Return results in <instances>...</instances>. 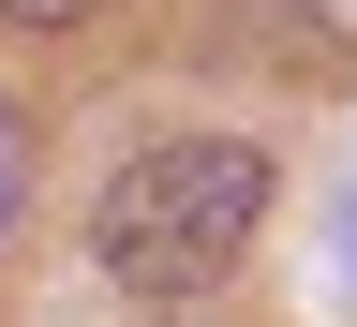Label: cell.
I'll return each instance as SVG.
<instances>
[{"label": "cell", "mask_w": 357, "mask_h": 327, "mask_svg": "<svg viewBox=\"0 0 357 327\" xmlns=\"http://www.w3.org/2000/svg\"><path fill=\"white\" fill-rule=\"evenodd\" d=\"M342 268H357V208H342Z\"/></svg>", "instance_id": "5"}, {"label": "cell", "mask_w": 357, "mask_h": 327, "mask_svg": "<svg viewBox=\"0 0 357 327\" xmlns=\"http://www.w3.org/2000/svg\"><path fill=\"white\" fill-rule=\"evenodd\" d=\"M283 15H298L312 45H342V60H357V0H283Z\"/></svg>", "instance_id": "3"}, {"label": "cell", "mask_w": 357, "mask_h": 327, "mask_svg": "<svg viewBox=\"0 0 357 327\" xmlns=\"http://www.w3.org/2000/svg\"><path fill=\"white\" fill-rule=\"evenodd\" d=\"M15 30H75V15H105V0H0Z\"/></svg>", "instance_id": "4"}, {"label": "cell", "mask_w": 357, "mask_h": 327, "mask_svg": "<svg viewBox=\"0 0 357 327\" xmlns=\"http://www.w3.org/2000/svg\"><path fill=\"white\" fill-rule=\"evenodd\" d=\"M253 223H268V149L253 134H178V149H134L119 164V194L89 208V253H105V283L119 298H208L223 268L253 253Z\"/></svg>", "instance_id": "1"}, {"label": "cell", "mask_w": 357, "mask_h": 327, "mask_svg": "<svg viewBox=\"0 0 357 327\" xmlns=\"http://www.w3.org/2000/svg\"><path fill=\"white\" fill-rule=\"evenodd\" d=\"M15 208H30V119L0 105V238H15Z\"/></svg>", "instance_id": "2"}]
</instances>
